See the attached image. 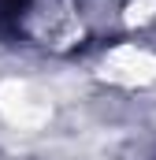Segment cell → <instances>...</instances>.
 <instances>
[{
	"label": "cell",
	"mask_w": 156,
	"mask_h": 160,
	"mask_svg": "<svg viewBox=\"0 0 156 160\" xmlns=\"http://www.w3.org/2000/svg\"><path fill=\"white\" fill-rule=\"evenodd\" d=\"M15 22L34 45L45 48H71L82 38L78 0H22L15 8Z\"/></svg>",
	"instance_id": "cell-1"
},
{
	"label": "cell",
	"mask_w": 156,
	"mask_h": 160,
	"mask_svg": "<svg viewBox=\"0 0 156 160\" xmlns=\"http://www.w3.org/2000/svg\"><path fill=\"white\" fill-rule=\"evenodd\" d=\"M100 78L123 86V89H138V86H153L156 82V52L138 45V41H126L104 52L100 60Z\"/></svg>",
	"instance_id": "cell-2"
},
{
	"label": "cell",
	"mask_w": 156,
	"mask_h": 160,
	"mask_svg": "<svg viewBox=\"0 0 156 160\" xmlns=\"http://www.w3.org/2000/svg\"><path fill=\"white\" fill-rule=\"evenodd\" d=\"M48 101L45 93H37L34 86L26 82H4L0 86V116L11 123V127H22V130H34L48 119Z\"/></svg>",
	"instance_id": "cell-3"
}]
</instances>
